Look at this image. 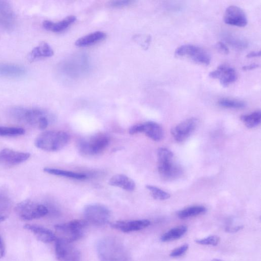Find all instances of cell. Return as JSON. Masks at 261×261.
Listing matches in <instances>:
<instances>
[{
  "label": "cell",
  "instance_id": "cell-1",
  "mask_svg": "<svg viewBox=\"0 0 261 261\" xmlns=\"http://www.w3.org/2000/svg\"><path fill=\"white\" fill-rule=\"evenodd\" d=\"M10 114L15 121L41 130L48 127L54 120L52 115L38 108L16 107L10 110Z\"/></svg>",
  "mask_w": 261,
  "mask_h": 261
},
{
  "label": "cell",
  "instance_id": "cell-2",
  "mask_svg": "<svg viewBox=\"0 0 261 261\" xmlns=\"http://www.w3.org/2000/svg\"><path fill=\"white\" fill-rule=\"evenodd\" d=\"M97 252L101 261H130L127 249L114 237H107L100 240L97 246Z\"/></svg>",
  "mask_w": 261,
  "mask_h": 261
},
{
  "label": "cell",
  "instance_id": "cell-3",
  "mask_svg": "<svg viewBox=\"0 0 261 261\" xmlns=\"http://www.w3.org/2000/svg\"><path fill=\"white\" fill-rule=\"evenodd\" d=\"M69 135L62 131H47L39 134L35 140L39 149L50 152L59 151L68 143Z\"/></svg>",
  "mask_w": 261,
  "mask_h": 261
},
{
  "label": "cell",
  "instance_id": "cell-4",
  "mask_svg": "<svg viewBox=\"0 0 261 261\" xmlns=\"http://www.w3.org/2000/svg\"><path fill=\"white\" fill-rule=\"evenodd\" d=\"M109 137L102 133L79 139L77 147L79 152L84 155L93 156L100 154L108 146Z\"/></svg>",
  "mask_w": 261,
  "mask_h": 261
},
{
  "label": "cell",
  "instance_id": "cell-5",
  "mask_svg": "<svg viewBox=\"0 0 261 261\" xmlns=\"http://www.w3.org/2000/svg\"><path fill=\"white\" fill-rule=\"evenodd\" d=\"M158 170L164 178L174 179L182 174V169L173 162L174 153L169 149L160 148L158 150Z\"/></svg>",
  "mask_w": 261,
  "mask_h": 261
},
{
  "label": "cell",
  "instance_id": "cell-6",
  "mask_svg": "<svg viewBox=\"0 0 261 261\" xmlns=\"http://www.w3.org/2000/svg\"><path fill=\"white\" fill-rule=\"evenodd\" d=\"M15 212L18 218L23 221H32L41 219L49 213L44 205L30 200L23 201L15 207Z\"/></svg>",
  "mask_w": 261,
  "mask_h": 261
},
{
  "label": "cell",
  "instance_id": "cell-7",
  "mask_svg": "<svg viewBox=\"0 0 261 261\" xmlns=\"http://www.w3.org/2000/svg\"><path fill=\"white\" fill-rule=\"evenodd\" d=\"M88 225L85 220H76L57 225L55 229L61 235L60 239L72 243L82 238Z\"/></svg>",
  "mask_w": 261,
  "mask_h": 261
},
{
  "label": "cell",
  "instance_id": "cell-8",
  "mask_svg": "<svg viewBox=\"0 0 261 261\" xmlns=\"http://www.w3.org/2000/svg\"><path fill=\"white\" fill-rule=\"evenodd\" d=\"M85 220L88 224L101 227L107 224L110 219V210L106 206L98 204L88 205L84 209Z\"/></svg>",
  "mask_w": 261,
  "mask_h": 261
},
{
  "label": "cell",
  "instance_id": "cell-9",
  "mask_svg": "<svg viewBox=\"0 0 261 261\" xmlns=\"http://www.w3.org/2000/svg\"><path fill=\"white\" fill-rule=\"evenodd\" d=\"M175 55L178 57H185L195 62L208 65L211 58L209 54L202 47L194 44H184L178 47L175 51Z\"/></svg>",
  "mask_w": 261,
  "mask_h": 261
},
{
  "label": "cell",
  "instance_id": "cell-10",
  "mask_svg": "<svg viewBox=\"0 0 261 261\" xmlns=\"http://www.w3.org/2000/svg\"><path fill=\"white\" fill-rule=\"evenodd\" d=\"M55 254L58 261H81L80 252L72 243L61 239L56 240Z\"/></svg>",
  "mask_w": 261,
  "mask_h": 261
},
{
  "label": "cell",
  "instance_id": "cell-11",
  "mask_svg": "<svg viewBox=\"0 0 261 261\" xmlns=\"http://www.w3.org/2000/svg\"><path fill=\"white\" fill-rule=\"evenodd\" d=\"M30 156L29 153L3 149L0 151V167L5 168L14 167L28 160Z\"/></svg>",
  "mask_w": 261,
  "mask_h": 261
},
{
  "label": "cell",
  "instance_id": "cell-12",
  "mask_svg": "<svg viewBox=\"0 0 261 261\" xmlns=\"http://www.w3.org/2000/svg\"><path fill=\"white\" fill-rule=\"evenodd\" d=\"M224 21L231 26L244 27L248 24L247 16L244 10L239 6L228 7L224 14Z\"/></svg>",
  "mask_w": 261,
  "mask_h": 261
},
{
  "label": "cell",
  "instance_id": "cell-13",
  "mask_svg": "<svg viewBox=\"0 0 261 261\" xmlns=\"http://www.w3.org/2000/svg\"><path fill=\"white\" fill-rule=\"evenodd\" d=\"M212 79L219 80L221 85L226 87L234 83L237 79L236 70L232 67L226 65H220L216 70L209 73Z\"/></svg>",
  "mask_w": 261,
  "mask_h": 261
},
{
  "label": "cell",
  "instance_id": "cell-14",
  "mask_svg": "<svg viewBox=\"0 0 261 261\" xmlns=\"http://www.w3.org/2000/svg\"><path fill=\"white\" fill-rule=\"evenodd\" d=\"M198 124L196 118L192 117L182 122L171 130L175 140L182 142L186 140L196 130Z\"/></svg>",
  "mask_w": 261,
  "mask_h": 261
},
{
  "label": "cell",
  "instance_id": "cell-15",
  "mask_svg": "<svg viewBox=\"0 0 261 261\" xmlns=\"http://www.w3.org/2000/svg\"><path fill=\"white\" fill-rule=\"evenodd\" d=\"M110 227L123 233H130L144 230L151 225L148 220L116 221L110 224Z\"/></svg>",
  "mask_w": 261,
  "mask_h": 261
},
{
  "label": "cell",
  "instance_id": "cell-16",
  "mask_svg": "<svg viewBox=\"0 0 261 261\" xmlns=\"http://www.w3.org/2000/svg\"><path fill=\"white\" fill-rule=\"evenodd\" d=\"M24 229L34 234L37 240L44 244H50L56 241V235L50 230L35 225H26Z\"/></svg>",
  "mask_w": 261,
  "mask_h": 261
},
{
  "label": "cell",
  "instance_id": "cell-17",
  "mask_svg": "<svg viewBox=\"0 0 261 261\" xmlns=\"http://www.w3.org/2000/svg\"><path fill=\"white\" fill-rule=\"evenodd\" d=\"M77 20L75 15H69L58 22L45 20L42 23L43 27L46 30L53 32H61L72 25Z\"/></svg>",
  "mask_w": 261,
  "mask_h": 261
},
{
  "label": "cell",
  "instance_id": "cell-18",
  "mask_svg": "<svg viewBox=\"0 0 261 261\" xmlns=\"http://www.w3.org/2000/svg\"><path fill=\"white\" fill-rule=\"evenodd\" d=\"M26 74L27 70L22 66L11 63H0V76L19 78L24 76Z\"/></svg>",
  "mask_w": 261,
  "mask_h": 261
},
{
  "label": "cell",
  "instance_id": "cell-19",
  "mask_svg": "<svg viewBox=\"0 0 261 261\" xmlns=\"http://www.w3.org/2000/svg\"><path fill=\"white\" fill-rule=\"evenodd\" d=\"M141 133L146 135L155 141H159L164 136V132L162 127L156 122L149 121L140 124Z\"/></svg>",
  "mask_w": 261,
  "mask_h": 261
},
{
  "label": "cell",
  "instance_id": "cell-20",
  "mask_svg": "<svg viewBox=\"0 0 261 261\" xmlns=\"http://www.w3.org/2000/svg\"><path fill=\"white\" fill-rule=\"evenodd\" d=\"M109 184L114 187L121 188L129 192L134 191L136 187L135 182L123 174H118L113 176L110 179Z\"/></svg>",
  "mask_w": 261,
  "mask_h": 261
},
{
  "label": "cell",
  "instance_id": "cell-21",
  "mask_svg": "<svg viewBox=\"0 0 261 261\" xmlns=\"http://www.w3.org/2000/svg\"><path fill=\"white\" fill-rule=\"evenodd\" d=\"M54 55V51L50 45L42 42L31 51L29 55V59L34 61L41 58L50 57Z\"/></svg>",
  "mask_w": 261,
  "mask_h": 261
},
{
  "label": "cell",
  "instance_id": "cell-22",
  "mask_svg": "<svg viewBox=\"0 0 261 261\" xmlns=\"http://www.w3.org/2000/svg\"><path fill=\"white\" fill-rule=\"evenodd\" d=\"M106 34L102 31H96L84 36L76 41L75 44L79 47H86L105 39Z\"/></svg>",
  "mask_w": 261,
  "mask_h": 261
},
{
  "label": "cell",
  "instance_id": "cell-23",
  "mask_svg": "<svg viewBox=\"0 0 261 261\" xmlns=\"http://www.w3.org/2000/svg\"><path fill=\"white\" fill-rule=\"evenodd\" d=\"M187 230L188 228L185 226H177L163 234L160 241L163 243H167L179 240L186 233Z\"/></svg>",
  "mask_w": 261,
  "mask_h": 261
},
{
  "label": "cell",
  "instance_id": "cell-24",
  "mask_svg": "<svg viewBox=\"0 0 261 261\" xmlns=\"http://www.w3.org/2000/svg\"><path fill=\"white\" fill-rule=\"evenodd\" d=\"M206 212L207 209L204 206H194L179 211L177 216L179 219L184 220L205 214Z\"/></svg>",
  "mask_w": 261,
  "mask_h": 261
},
{
  "label": "cell",
  "instance_id": "cell-25",
  "mask_svg": "<svg viewBox=\"0 0 261 261\" xmlns=\"http://www.w3.org/2000/svg\"><path fill=\"white\" fill-rule=\"evenodd\" d=\"M43 171L45 173L50 175L76 180H84L87 178L86 175L84 174L66 171L56 169L45 168L43 169Z\"/></svg>",
  "mask_w": 261,
  "mask_h": 261
},
{
  "label": "cell",
  "instance_id": "cell-26",
  "mask_svg": "<svg viewBox=\"0 0 261 261\" xmlns=\"http://www.w3.org/2000/svg\"><path fill=\"white\" fill-rule=\"evenodd\" d=\"M241 120L248 128H255L261 123V112L257 110L250 114L243 115L241 116Z\"/></svg>",
  "mask_w": 261,
  "mask_h": 261
},
{
  "label": "cell",
  "instance_id": "cell-27",
  "mask_svg": "<svg viewBox=\"0 0 261 261\" xmlns=\"http://www.w3.org/2000/svg\"><path fill=\"white\" fill-rule=\"evenodd\" d=\"M223 37L227 43L236 49L244 50L248 46L247 41L232 34L227 33Z\"/></svg>",
  "mask_w": 261,
  "mask_h": 261
},
{
  "label": "cell",
  "instance_id": "cell-28",
  "mask_svg": "<svg viewBox=\"0 0 261 261\" xmlns=\"http://www.w3.org/2000/svg\"><path fill=\"white\" fill-rule=\"evenodd\" d=\"M219 105L224 108L241 109L246 107V103L241 100L223 98L218 102Z\"/></svg>",
  "mask_w": 261,
  "mask_h": 261
},
{
  "label": "cell",
  "instance_id": "cell-29",
  "mask_svg": "<svg viewBox=\"0 0 261 261\" xmlns=\"http://www.w3.org/2000/svg\"><path fill=\"white\" fill-rule=\"evenodd\" d=\"M25 130L20 127L0 126V136L16 137L25 134Z\"/></svg>",
  "mask_w": 261,
  "mask_h": 261
},
{
  "label": "cell",
  "instance_id": "cell-30",
  "mask_svg": "<svg viewBox=\"0 0 261 261\" xmlns=\"http://www.w3.org/2000/svg\"><path fill=\"white\" fill-rule=\"evenodd\" d=\"M146 188L150 192L154 199L157 200L164 201L170 198V194L163 190L152 185H147Z\"/></svg>",
  "mask_w": 261,
  "mask_h": 261
},
{
  "label": "cell",
  "instance_id": "cell-31",
  "mask_svg": "<svg viewBox=\"0 0 261 261\" xmlns=\"http://www.w3.org/2000/svg\"><path fill=\"white\" fill-rule=\"evenodd\" d=\"M0 17L13 20L15 18V14L10 4L1 0H0Z\"/></svg>",
  "mask_w": 261,
  "mask_h": 261
},
{
  "label": "cell",
  "instance_id": "cell-32",
  "mask_svg": "<svg viewBox=\"0 0 261 261\" xmlns=\"http://www.w3.org/2000/svg\"><path fill=\"white\" fill-rule=\"evenodd\" d=\"M195 242L197 244L203 246H217L220 243V239L217 236L213 235L206 238L197 240Z\"/></svg>",
  "mask_w": 261,
  "mask_h": 261
},
{
  "label": "cell",
  "instance_id": "cell-33",
  "mask_svg": "<svg viewBox=\"0 0 261 261\" xmlns=\"http://www.w3.org/2000/svg\"><path fill=\"white\" fill-rule=\"evenodd\" d=\"M10 203L8 198L0 195V217H8L7 212L9 209Z\"/></svg>",
  "mask_w": 261,
  "mask_h": 261
},
{
  "label": "cell",
  "instance_id": "cell-34",
  "mask_svg": "<svg viewBox=\"0 0 261 261\" xmlns=\"http://www.w3.org/2000/svg\"><path fill=\"white\" fill-rule=\"evenodd\" d=\"M133 1L131 0H115L109 3V6L113 8H121L131 5Z\"/></svg>",
  "mask_w": 261,
  "mask_h": 261
},
{
  "label": "cell",
  "instance_id": "cell-35",
  "mask_svg": "<svg viewBox=\"0 0 261 261\" xmlns=\"http://www.w3.org/2000/svg\"><path fill=\"white\" fill-rule=\"evenodd\" d=\"M189 249V246L185 244L173 250L170 254V257L172 258H179L184 255Z\"/></svg>",
  "mask_w": 261,
  "mask_h": 261
},
{
  "label": "cell",
  "instance_id": "cell-36",
  "mask_svg": "<svg viewBox=\"0 0 261 261\" xmlns=\"http://www.w3.org/2000/svg\"><path fill=\"white\" fill-rule=\"evenodd\" d=\"M216 48L221 53L227 55L229 53V49L228 46L223 42H219L216 45Z\"/></svg>",
  "mask_w": 261,
  "mask_h": 261
},
{
  "label": "cell",
  "instance_id": "cell-37",
  "mask_svg": "<svg viewBox=\"0 0 261 261\" xmlns=\"http://www.w3.org/2000/svg\"><path fill=\"white\" fill-rule=\"evenodd\" d=\"M5 253V245H4L3 240L1 238V237H0V259L2 258L4 256Z\"/></svg>",
  "mask_w": 261,
  "mask_h": 261
},
{
  "label": "cell",
  "instance_id": "cell-38",
  "mask_svg": "<svg viewBox=\"0 0 261 261\" xmlns=\"http://www.w3.org/2000/svg\"><path fill=\"white\" fill-rule=\"evenodd\" d=\"M260 67V65L256 63H252L249 65H245L243 67V69L245 71L252 70L257 69Z\"/></svg>",
  "mask_w": 261,
  "mask_h": 261
},
{
  "label": "cell",
  "instance_id": "cell-39",
  "mask_svg": "<svg viewBox=\"0 0 261 261\" xmlns=\"http://www.w3.org/2000/svg\"><path fill=\"white\" fill-rule=\"evenodd\" d=\"M243 226L235 227L233 228L229 227L226 229V231L230 233H236L243 229Z\"/></svg>",
  "mask_w": 261,
  "mask_h": 261
},
{
  "label": "cell",
  "instance_id": "cell-40",
  "mask_svg": "<svg viewBox=\"0 0 261 261\" xmlns=\"http://www.w3.org/2000/svg\"><path fill=\"white\" fill-rule=\"evenodd\" d=\"M261 51H252L248 54L247 57L248 58L260 57L261 56Z\"/></svg>",
  "mask_w": 261,
  "mask_h": 261
},
{
  "label": "cell",
  "instance_id": "cell-41",
  "mask_svg": "<svg viewBox=\"0 0 261 261\" xmlns=\"http://www.w3.org/2000/svg\"><path fill=\"white\" fill-rule=\"evenodd\" d=\"M8 218V217L5 216H2L0 217V224L5 221Z\"/></svg>",
  "mask_w": 261,
  "mask_h": 261
},
{
  "label": "cell",
  "instance_id": "cell-42",
  "mask_svg": "<svg viewBox=\"0 0 261 261\" xmlns=\"http://www.w3.org/2000/svg\"><path fill=\"white\" fill-rule=\"evenodd\" d=\"M211 261H223L221 260L218 259H213Z\"/></svg>",
  "mask_w": 261,
  "mask_h": 261
}]
</instances>
